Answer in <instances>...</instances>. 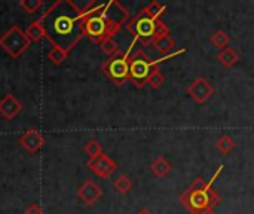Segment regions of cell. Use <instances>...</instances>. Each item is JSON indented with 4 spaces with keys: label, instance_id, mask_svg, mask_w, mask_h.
Wrapping results in <instances>:
<instances>
[{
    "label": "cell",
    "instance_id": "6da1fadb",
    "mask_svg": "<svg viewBox=\"0 0 254 214\" xmlns=\"http://www.w3.org/2000/svg\"><path fill=\"white\" fill-rule=\"evenodd\" d=\"M39 21L45 36L64 52H68L83 36L80 13L70 0L52 4Z\"/></svg>",
    "mask_w": 254,
    "mask_h": 214
},
{
    "label": "cell",
    "instance_id": "603a6c76",
    "mask_svg": "<svg viewBox=\"0 0 254 214\" xmlns=\"http://www.w3.org/2000/svg\"><path fill=\"white\" fill-rule=\"evenodd\" d=\"M21 7L27 12V13H34L40 6H42V1L40 0H24L19 3Z\"/></svg>",
    "mask_w": 254,
    "mask_h": 214
},
{
    "label": "cell",
    "instance_id": "7a4b0ae2",
    "mask_svg": "<svg viewBox=\"0 0 254 214\" xmlns=\"http://www.w3.org/2000/svg\"><path fill=\"white\" fill-rule=\"evenodd\" d=\"M223 171V165H219V170L205 182L201 176L195 179V182L179 197V203L190 214H214V209L222 203L220 195L213 189L214 180Z\"/></svg>",
    "mask_w": 254,
    "mask_h": 214
},
{
    "label": "cell",
    "instance_id": "ba28073f",
    "mask_svg": "<svg viewBox=\"0 0 254 214\" xmlns=\"http://www.w3.org/2000/svg\"><path fill=\"white\" fill-rule=\"evenodd\" d=\"M88 167L95 176H98L101 179H109L118 170V164L106 153H101L100 156L89 159Z\"/></svg>",
    "mask_w": 254,
    "mask_h": 214
},
{
    "label": "cell",
    "instance_id": "4fadbf2b",
    "mask_svg": "<svg viewBox=\"0 0 254 214\" xmlns=\"http://www.w3.org/2000/svg\"><path fill=\"white\" fill-rule=\"evenodd\" d=\"M149 170L156 179H164L171 173L173 165H171V162H168V159L165 156H158L150 162Z\"/></svg>",
    "mask_w": 254,
    "mask_h": 214
},
{
    "label": "cell",
    "instance_id": "2e32d148",
    "mask_svg": "<svg viewBox=\"0 0 254 214\" xmlns=\"http://www.w3.org/2000/svg\"><path fill=\"white\" fill-rule=\"evenodd\" d=\"M216 147H217V150H219L220 153L228 155V153H231V152L237 147V143L234 142L232 137H229V136H222V137L217 140Z\"/></svg>",
    "mask_w": 254,
    "mask_h": 214
},
{
    "label": "cell",
    "instance_id": "d4e9b609",
    "mask_svg": "<svg viewBox=\"0 0 254 214\" xmlns=\"http://www.w3.org/2000/svg\"><path fill=\"white\" fill-rule=\"evenodd\" d=\"M137 214H153L150 210H147V209H141V210H138Z\"/></svg>",
    "mask_w": 254,
    "mask_h": 214
},
{
    "label": "cell",
    "instance_id": "52a82bcc",
    "mask_svg": "<svg viewBox=\"0 0 254 214\" xmlns=\"http://www.w3.org/2000/svg\"><path fill=\"white\" fill-rule=\"evenodd\" d=\"M186 92L196 104L202 106L213 98V95L216 94V88L205 77L199 76L188 86Z\"/></svg>",
    "mask_w": 254,
    "mask_h": 214
},
{
    "label": "cell",
    "instance_id": "5b68a950",
    "mask_svg": "<svg viewBox=\"0 0 254 214\" xmlns=\"http://www.w3.org/2000/svg\"><path fill=\"white\" fill-rule=\"evenodd\" d=\"M135 39L132 40V43L129 45V48L122 52L119 51L116 55L110 57L104 64H103V71L104 74L118 86H122L125 82L129 80V57H131V51L135 45Z\"/></svg>",
    "mask_w": 254,
    "mask_h": 214
},
{
    "label": "cell",
    "instance_id": "7402d4cb",
    "mask_svg": "<svg viewBox=\"0 0 254 214\" xmlns=\"http://www.w3.org/2000/svg\"><path fill=\"white\" fill-rule=\"evenodd\" d=\"M65 57H67V52H64L63 49H60V48H57V46H54V48L49 51V54H48V58H49L54 64H61V63L65 60Z\"/></svg>",
    "mask_w": 254,
    "mask_h": 214
},
{
    "label": "cell",
    "instance_id": "ac0fdd59",
    "mask_svg": "<svg viewBox=\"0 0 254 214\" xmlns=\"http://www.w3.org/2000/svg\"><path fill=\"white\" fill-rule=\"evenodd\" d=\"M164 83H165V76L161 73V70L158 67L153 69L150 76L147 77V85L153 89H159V88H162Z\"/></svg>",
    "mask_w": 254,
    "mask_h": 214
},
{
    "label": "cell",
    "instance_id": "ffe728a7",
    "mask_svg": "<svg viewBox=\"0 0 254 214\" xmlns=\"http://www.w3.org/2000/svg\"><path fill=\"white\" fill-rule=\"evenodd\" d=\"M83 150H85V153L89 156V159H94V158H97V156H100V155L103 153V146H101L97 140H89V142L85 144Z\"/></svg>",
    "mask_w": 254,
    "mask_h": 214
},
{
    "label": "cell",
    "instance_id": "9a60e30c",
    "mask_svg": "<svg viewBox=\"0 0 254 214\" xmlns=\"http://www.w3.org/2000/svg\"><path fill=\"white\" fill-rule=\"evenodd\" d=\"M232 42V37H231V34L229 33H226V31H223V30H217V31H214L211 36H210V43L214 46V48H219V49H225V48H228V45Z\"/></svg>",
    "mask_w": 254,
    "mask_h": 214
},
{
    "label": "cell",
    "instance_id": "30bf717a",
    "mask_svg": "<svg viewBox=\"0 0 254 214\" xmlns=\"http://www.w3.org/2000/svg\"><path fill=\"white\" fill-rule=\"evenodd\" d=\"M176 40L171 37V33H164L161 36H158L153 42H152V46L156 52H159L162 57H167V55H171L176 49Z\"/></svg>",
    "mask_w": 254,
    "mask_h": 214
},
{
    "label": "cell",
    "instance_id": "d6986e66",
    "mask_svg": "<svg viewBox=\"0 0 254 214\" xmlns=\"http://www.w3.org/2000/svg\"><path fill=\"white\" fill-rule=\"evenodd\" d=\"M25 34L28 36V39H30V40H34V42L40 40V39L45 36V31H43V28H42V24H40V21H36V22H33V24H31V25L27 28Z\"/></svg>",
    "mask_w": 254,
    "mask_h": 214
},
{
    "label": "cell",
    "instance_id": "44dd1931",
    "mask_svg": "<svg viewBox=\"0 0 254 214\" xmlns=\"http://www.w3.org/2000/svg\"><path fill=\"white\" fill-rule=\"evenodd\" d=\"M101 49H103V52L107 54L109 57H113V55H116V54L121 51V49H119V45L116 43V40H115L113 37H109V39L103 40V42H101Z\"/></svg>",
    "mask_w": 254,
    "mask_h": 214
},
{
    "label": "cell",
    "instance_id": "9c48e42d",
    "mask_svg": "<svg viewBox=\"0 0 254 214\" xmlns=\"http://www.w3.org/2000/svg\"><path fill=\"white\" fill-rule=\"evenodd\" d=\"M77 197L82 200L83 204L86 206H92L94 203H97L101 197H103V191L101 188L94 183L92 180H86L77 191Z\"/></svg>",
    "mask_w": 254,
    "mask_h": 214
},
{
    "label": "cell",
    "instance_id": "3957f363",
    "mask_svg": "<svg viewBox=\"0 0 254 214\" xmlns=\"http://www.w3.org/2000/svg\"><path fill=\"white\" fill-rule=\"evenodd\" d=\"M127 28L143 46H149L158 36L170 33L168 25L161 18L150 16L144 9H141L132 19H129Z\"/></svg>",
    "mask_w": 254,
    "mask_h": 214
},
{
    "label": "cell",
    "instance_id": "8992f818",
    "mask_svg": "<svg viewBox=\"0 0 254 214\" xmlns=\"http://www.w3.org/2000/svg\"><path fill=\"white\" fill-rule=\"evenodd\" d=\"M30 39L28 36L21 31L18 27H12L7 33H4V36L0 39V46L13 58H18L19 55H22L25 52V49L30 45Z\"/></svg>",
    "mask_w": 254,
    "mask_h": 214
},
{
    "label": "cell",
    "instance_id": "5bb4252c",
    "mask_svg": "<svg viewBox=\"0 0 254 214\" xmlns=\"http://www.w3.org/2000/svg\"><path fill=\"white\" fill-rule=\"evenodd\" d=\"M219 63L225 67V69H232L238 61H240V54L234 49V48H225L223 51L219 52L217 55Z\"/></svg>",
    "mask_w": 254,
    "mask_h": 214
},
{
    "label": "cell",
    "instance_id": "cb8c5ba5",
    "mask_svg": "<svg viewBox=\"0 0 254 214\" xmlns=\"http://www.w3.org/2000/svg\"><path fill=\"white\" fill-rule=\"evenodd\" d=\"M25 214H42V209H40V206L39 204H31L27 210H25Z\"/></svg>",
    "mask_w": 254,
    "mask_h": 214
},
{
    "label": "cell",
    "instance_id": "7c38bea8",
    "mask_svg": "<svg viewBox=\"0 0 254 214\" xmlns=\"http://www.w3.org/2000/svg\"><path fill=\"white\" fill-rule=\"evenodd\" d=\"M19 143L22 147H25L30 153H34L37 152L42 144H43V139L42 136L36 131V130H28L21 139H19Z\"/></svg>",
    "mask_w": 254,
    "mask_h": 214
},
{
    "label": "cell",
    "instance_id": "8fae6325",
    "mask_svg": "<svg viewBox=\"0 0 254 214\" xmlns=\"http://www.w3.org/2000/svg\"><path fill=\"white\" fill-rule=\"evenodd\" d=\"M19 112H21V103L12 94H6L4 98L0 101V115L4 119H13Z\"/></svg>",
    "mask_w": 254,
    "mask_h": 214
},
{
    "label": "cell",
    "instance_id": "277c9868",
    "mask_svg": "<svg viewBox=\"0 0 254 214\" xmlns=\"http://www.w3.org/2000/svg\"><path fill=\"white\" fill-rule=\"evenodd\" d=\"M185 52H186V49L180 48V49L174 51L171 55L161 57L158 60H152L146 52H143L141 49H137L135 54H132L129 57V82L137 89H141L144 85H147V77L150 76L153 69H156L159 64H162L168 60H173L174 57L185 54Z\"/></svg>",
    "mask_w": 254,
    "mask_h": 214
},
{
    "label": "cell",
    "instance_id": "e0dca14e",
    "mask_svg": "<svg viewBox=\"0 0 254 214\" xmlns=\"http://www.w3.org/2000/svg\"><path fill=\"white\" fill-rule=\"evenodd\" d=\"M113 186H115V189H116L119 194L127 195V194L132 189V180H131L128 176L122 174V176H119V177L113 182Z\"/></svg>",
    "mask_w": 254,
    "mask_h": 214
}]
</instances>
